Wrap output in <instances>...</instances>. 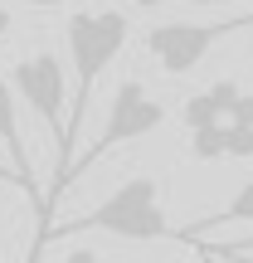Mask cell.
Listing matches in <instances>:
<instances>
[{
  "label": "cell",
  "instance_id": "cell-1",
  "mask_svg": "<svg viewBox=\"0 0 253 263\" xmlns=\"http://www.w3.org/2000/svg\"><path fill=\"white\" fill-rule=\"evenodd\" d=\"M131 39V15L122 10H73L64 25V44L68 59H73V107H68V146L83 132L88 103H93V88L107 68L117 64V54L127 49ZM64 190V185H59Z\"/></svg>",
  "mask_w": 253,
  "mask_h": 263
},
{
  "label": "cell",
  "instance_id": "cell-2",
  "mask_svg": "<svg viewBox=\"0 0 253 263\" xmlns=\"http://www.w3.org/2000/svg\"><path fill=\"white\" fill-rule=\"evenodd\" d=\"M78 229H103V234H117V239H131V244H156V239H170V224H166V210H161V180L156 176H131L93 215L73 219V224H54L34 239V258L39 249L49 244L54 234H78ZM29 258V263H34Z\"/></svg>",
  "mask_w": 253,
  "mask_h": 263
},
{
  "label": "cell",
  "instance_id": "cell-3",
  "mask_svg": "<svg viewBox=\"0 0 253 263\" xmlns=\"http://www.w3.org/2000/svg\"><path fill=\"white\" fill-rule=\"evenodd\" d=\"M10 83H15V93L25 98V107L49 127V137H54L59 166H54V185H49V200H54L59 185H64V176H68V166H73V146H68V83H64V64H59V54H49V49L25 54V59L15 64V73H10Z\"/></svg>",
  "mask_w": 253,
  "mask_h": 263
},
{
  "label": "cell",
  "instance_id": "cell-4",
  "mask_svg": "<svg viewBox=\"0 0 253 263\" xmlns=\"http://www.w3.org/2000/svg\"><path fill=\"white\" fill-rule=\"evenodd\" d=\"M253 15H229V20H166L146 29V54L161 64V73L185 78L205 64V54L234 29H248Z\"/></svg>",
  "mask_w": 253,
  "mask_h": 263
},
{
  "label": "cell",
  "instance_id": "cell-5",
  "mask_svg": "<svg viewBox=\"0 0 253 263\" xmlns=\"http://www.w3.org/2000/svg\"><path fill=\"white\" fill-rule=\"evenodd\" d=\"M161 122H166V103H161V98H151L141 78H122V83H117V93H112V107H107L103 137H98L93 146H88L83 156L68 166L64 185H68L73 176H83V171L93 166L98 156H107L112 146H127V141H141V137H151V132H161Z\"/></svg>",
  "mask_w": 253,
  "mask_h": 263
},
{
  "label": "cell",
  "instance_id": "cell-6",
  "mask_svg": "<svg viewBox=\"0 0 253 263\" xmlns=\"http://www.w3.org/2000/svg\"><path fill=\"white\" fill-rule=\"evenodd\" d=\"M239 93H244V88H239L234 78H219V83H209V88H200V93H190L185 107H180V122H185V132L229 122V117H234V107H239Z\"/></svg>",
  "mask_w": 253,
  "mask_h": 263
},
{
  "label": "cell",
  "instance_id": "cell-7",
  "mask_svg": "<svg viewBox=\"0 0 253 263\" xmlns=\"http://www.w3.org/2000/svg\"><path fill=\"white\" fill-rule=\"evenodd\" d=\"M0 141L10 146V171H15V180L29 185V146H25L20 112H15V83H5V78H0Z\"/></svg>",
  "mask_w": 253,
  "mask_h": 263
},
{
  "label": "cell",
  "instance_id": "cell-8",
  "mask_svg": "<svg viewBox=\"0 0 253 263\" xmlns=\"http://www.w3.org/2000/svg\"><path fill=\"white\" fill-rule=\"evenodd\" d=\"M248 219H253V176L244 180V185H239V195L229 200L219 215H209V219H200V224H190V229H185V239H205L209 229H224V224H248Z\"/></svg>",
  "mask_w": 253,
  "mask_h": 263
},
{
  "label": "cell",
  "instance_id": "cell-9",
  "mask_svg": "<svg viewBox=\"0 0 253 263\" xmlns=\"http://www.w3.org/2000/svg\"><path fill=\"white\" fill-rule=\"evenodd\" d=\"M224 127H229V122L190 132V156H195V161H229V137H224Z\"/></svg>",
  "mask_w": 253,
  "mask_h": 263
},
{
  "label": "cell",
  "instance_id": "cell-10",
  "mask_svg": "<svg viewBox=\"0 0 253 263\" xmlns=\"http://www.w3.org/2000/svg\"><path fill=\"white\" fill-rule=\"evenodd\" d=\"M224 137H229V161H248V156H253V127L229 122V127H224Z\"/></svg>",
  "mask_w": 253,
  "mask_h": 263
},
{
  "label": "cell",
  "instance_id": "cell-11",
  "mask_svg": "<svg viewBox=\"0 0 253 263\" xmlns=\"http://www.w3.org/2000/svg\"><path fill=\"white\" fill-rule=\"evenodd\" d=\"M229 122H244V127H253V93H239V107H234V117Z\"/></svg>",
  "mask_w": 253,
  "mask_h": 263
},
{
  "label": "cell",
  "instance_id": "cell-12",
  "mask_svg": "<svg viewBox=\"0 0 253 263\" xmlns=\"http://www.w3.org/2000/svg\"><path fill=\"white\" fill-rule=\"evenodd\" d=\"M219 254H253V239H239V244H224Z\"/></svg>",
  "mask_w": 253,
  "mask_h": 263
},
{
  "label": "cell",
  "instance_id": "cell-13",
  "mask_svg": "<svg viewBox=\"0 0 253 263\" xmlns=\"http://www.w3.org/2000/svg\"><path fill=\"white\" fill-rule=\"evenodd\" d=\"M185 5H248L253 10V0H185Z\"/></svg>",
  "mask_w": 253,
  "mask_h": 263
},
{
  "label": "cell",
  "instance_id": "cell-14",
  "mask_svg": "<svg viewBox=\"0 0 253 263\" xmlns=\"http://www.w3.org/2000/svg\"><path fill=\"white\" fill-rule=\"evenodd\" d=\"M20 5H34V10H59L64 0H20Z\"/></svg>",
  "mask_w": 253,
  "mask_h": 263
},
{
  "label": "cell",
  "instance_id": "cell-15",
  "mask_svg": "<svg viewBox=\"0 0 253 263\" xmlns=\"http://www.w3.org/2000/svg\"><path fill=\"white\" fill-rule=\"evenodd\" d=\"M5 34H10V10L0 5V49H5Z\"/></svg>",
  "mask_w": 253,
  "mask_h": 263
},
{
  "label": "cell",
  "instance_id": "cell-16",
  "mask_svg": "<svg viewBox=\"0 0 253 263\" xmlns=\"http://www.w3.org/2000/svg\"><path fill=\"white\" fill-rule=\"evenodd\" d=\"M68 263H98L93 254H73V258H68Z\"/></svg>",
  "mask_w": 253,
  "mask_h": 263
},
{
  "label": "cell",
  "instance_id": "cell-17",
  "mask_svg": "<svg viewBox=\"0 0 253 263\" xmlns=\"http://www.w3.org/2000/svg\"><path fill=\"white\" fill-rule=\"evenodd\" d=\"M205 263H224V258H219V254H205Z\"/></svg>",
  "mask_w": 253,
  "mask_h": 263
},
{
  "label": "cell",
  "instance_id": "cell-18",
  "mask_svg": "<svg viewBox=\"0 0 253 263\" xmlns=\"http://www.w3.org/2000/svg\"><path fill=\"white\" fill-rule=\"evenodd\" d=\"M137 5H161V0H137Z\"/></svg>",
  "mask_w": 253,
  "mask_h": 263
},
{
  "label": "cell",
  "instance_id": "cell-19",
  "mask_svg": "<svg viewBox=\"0 0 253 263\" xmlns=\"http://www.w3.org/2000/svg\"><path fill=\"white\" fill-rule=\"evenodd\" d=\"M0 176H15V171H5V166H0Z\"/></svg>",
  "mask_w": 253,
  "mask_h": 263
},
{
  "label": "cell",
  "instance_id": "cell-20",
  "mask_svg": "<svg viewBox=\"0 0 253 263\" xmlns=\"http://www.w3.org/2000/svg\"><path fill=\"white\" fill-rule=\"evenodd\" d=\"M239 263H253V258H239Z\"/></svg>",
  "mask_w": 253,
  "mask_h": 263
},
{
  "label": "cell",
  "instance_id": "cell-21",
  "mask_svg": "<svg viewBox=\"0 0 253 263\" xmlns=\"http://www.w3.org/2000/svg\"><path fill=\"white\" fill-rule=\"evenodd\" d=\"M229 263H239V258H229Z\"/></svg>",
  "mask_w": 253,
  "mask_h": 263
}]
</instances>
